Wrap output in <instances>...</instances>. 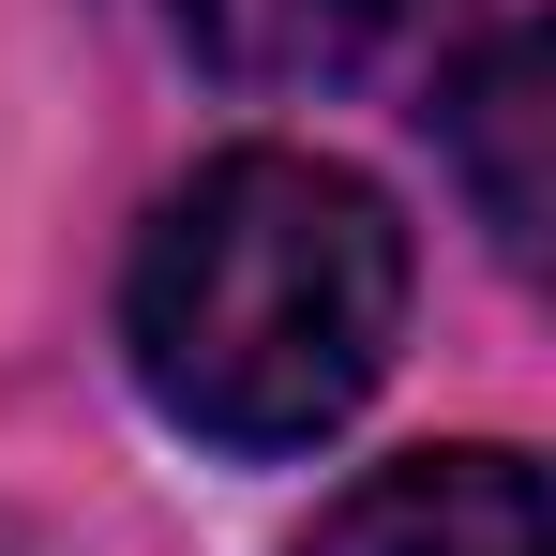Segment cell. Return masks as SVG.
Returning a JSON list of instances; mask_svg holds the SVG:
<instances>
[{
    "mask_svg": "<svg viewBox=\"0 0 556 556\" xmlns=\"http://www.w3.org/2000/svg\"><path fill=\"white\" fill-rule=\"evenodd\" d=\"M406 331V226L362 166L331 151H211L136 271H121V346L136 391L211 437V452H316Z\"/></svg>",
    "mask_w": 556,
    "mask_h": 556,
    "instance_id": "obj_1",
    "label": "cell"
},
{
    "mask_svg": "<svg viewBox=\"0 0 556 556\" xmlns=\"http://www.w3.org/2000/svg\"><path fill=\"white\" fill-rule=\"evenodd\" d=\"M301 556H542V466L496 452V437L406 452V466H376V481H346Z\"/></svg>",
    "mask_w": 556,
    "mask_h": 556,
    "instance_id": "obj_2",
    "label": "cell"
},
{
    "mask_svg": "<svg viewBox=\"0 0 556 556\" xmlns=\"http://www.w3.org/2000/svg\"><path fill=\"white\" fill-rule=\"evenodd\" d=\"M437 136H452L496 256H542V30H527V0L481 15V46H466L452 91H437Z\"/></svg>",
    "mask_w": 556,
    "mask_h": 556,
    "instance_id": "obj_3",
    "label": "cell"
},
{
    "mask_svg": "<svg viewBox=\"0 0 556 556\" xmlns=\"http://www.w3.org/2000/svg\"><path fill=\"white\" fill-rule=\"evenodd\" d=\"M181 46L241 91H331L391 46V0H166Z\"/></svg>",
    "mask_w": 556,
    "mask_h": 556,
    "instance_id": "obj_4",
    "label": "cell"
}]
</instances>
